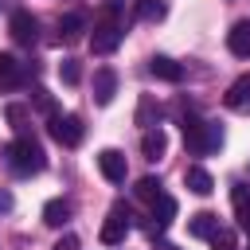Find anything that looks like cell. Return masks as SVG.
I'll use <instances>...</instances> for the list:
<instances>
[{"instance_id": "16", "label": "cell", "mask_w": 250, "mask_h": 250, "mask_svg": "<svg viewBox=\"0 0 250 250\" xmlns=\"http://www.w3.org/2000/svg\"><path fill=\"white\" fill-rule=\"evenodd\" d=\"M219 230V215H211V211H199V215H191V223H188V234L191 238H211Z\"/></svg>"}, {"instance_id": "10", "label": "cell", "mask_w": 250, "mask_h": 250, "mask_svg": "<svg viewBox=\"0 0 250 250\" xmlns=\"http://www.w3.org/2000/svg\"><path fill=\"white\" fill-rule=\"evenodd\" d=\"M23 62L16 59V55H0V90H16L20 82H23Z\"/></svg>"}, {"instance_id": "15", "label": "cell", "mask_w": 250, "mask_h": 250, "mask_svg": "<svg viewBox=\"0 0 250 250\" xmlns=\"http://www.w3.org/2000/svg\"><path fill=\"white\" fill-rule=\"evenodd\" d=\"M148 70H152L156 78H164V82H180V78H184V66H180L176 59H168V55H156V59L148 62Z\"/></svg>"}, {"instance_id": "26", "label": "cell", "mask_w": 250, "mask_h": 250, "mask_svg": "<svg viewBox=\"0 0 250 250\" xmlns=\"http://www.w3.org/2000/svg\"><path fill=\"white\" fill-rule=\"evenodd\" d=\"M31 105H35V109H43L47 117L55 113V102H51V94H47V90H31Z\"/></svg>"}, {"instance_id": "20", "label": "cell", "mask_w": 250, "mask_h": 250, "mask_svg": "<svg viewBox=\"0 0 250 250\" xmlns=\"http://www.w3.org/2000/svg\"><path fill=\"white\" fill-rule=\"evenodd\" d=\"M4 117H8V125H12L16 133H23L27 121H31V105H23V102H8V105H4Z\"/></svg>"}, {"instance_id": "29", "label": "cell", "mask_w": 250, "mask_h": 250, "mask_svg": "<svg viewBox=\"0 0 250 250\" xmlns=\"http://www.w3.org/2000/svg\"><path fill=\"white\" fill-rule=\"evenodd\" d=\"M156 250H176V246H156Z\"/></svg>"}, {"instance_id": "14", "label": "cell", "mask_w": 250, "mask_h": 250, "mask_svg": "<svg viewBox=\"0 0 250 250\" xmlns=\"http://www.w3.org/2000/svg\"><path fill=\"white\" fill-rule=\"evenodd\" d=\"M223 102H227V109H242V105L250 102V74H238V78L230 82V90L223 94Z\"/></svg>"}, {"instance_id": "2", "label": "cell", "mask_w": 250, "mask_h": 250, "mask_svg": "<svg viewBox=\"0 0 250 250\" xmlns=\"http://www.w3.org/2000/svg\"><path fill=\"white\" fill-rule=\"evenodd\" d=\"M184 141H188V148L195 156H203V152H215L223 145V129L215 121H199L195 113H188L184 117Z\"/></svg>"}, {"instance_id": "3", "label": "cell", "mask_w": 250, "mask_h": 250, "mask_svg": "<svg viewBox=\"0 0 250 250\" xmlns=\"http://www.w3.org/2000/svg\"><path fill=\"white\" fill-rule=\"evenodd\" d=\"M117 43H121L117 4H109V8L102 12V20L94 23V35H90V51H94V55H109V51H117Z\"/></svg>"}, {"instance_id": "17", "label": "cell", "mask_w": 250, "mask_h": 250, "mask_svg": "<svg viewBox=\"0 0 250 250\" xmlns=\"http://www.w3.org/2000/svg\"><path fill=\"white\" fill-rule=\"evenodd\" d=\"M172 219H176V199H172V195H164V191H160V195H156V199H152V223H156V227H160V230H164V227H168V223H172Z\"/></svg>"}, {"instance_id": "4", "label": "cell", "mask_w": 250, "mask_h": 250, "mask_svg": "<svg viewBox=\"0 0 250 250\" xmlns=\"http://www.w3.org/2000/svg\"><path fill=\"white\" fill-rule=\"evenodd\" d=\"M47 133H51L59 145L74 148V145H82V117H78V113H51V117H47Z\"/></svg>"}, {"instance_id": "21", "label": "cell", "mask_w": 250, "mask_h": 250, "mask_svg": "<svg viewBox=\"0 0 250 250\" xmlns=\"http://www.w3.org/2000/svg\"><path fill=\"white\" fill-rule=\"evenodd\" d=\"M70 219V203L66 199H47V207H43V223L47 227H62Z\"/></svg>"}, {"instance_id": "7", "label": "cell", "mask_w": 250, "mask_h": 250, "mask_svg": "<svg viewBox=\"0 0 250 250\" xmlns=\"http://www.w3.org/2000/svg\"><path fill=\"white\" fill-rule=\"evenodd\" d=\"M98 168H102V176H105L109 184H121V180H125V152L102 148V152H98Z\"/></svg>"}, {"instance_id": "22", "label": "cell", "mask_w": 250, "mask_h": 250, "mask_svg": "<svg viewBox=\"0 0 250 250\" xmlns=\"http://www.w3.org/2000/svg\"><path fill=\"white\" fill-rule=\"evenodd\" d=\"M133 191H137V199H145V203H152V199H156V195H160V191H164V184H160V180H156V176H141V180H137V188H133Z\"/></svg>"}, {"instance_id": "24", "label": "cell", "mask_w": 250, "mask_h": 250, "mask_svg": "<svg viewBox=\"0 0 250 250\" xmlns=\"http://www.w3.org/2000/svg\"><path fill=\"white\" fill-rule=\"evenodd\" d=\"M59 78H62L66 86H78V82H82V66H78V59H62V62H59Z\"/></svg>"}, {"instance_id": "27", "label": "cell", "mask_w": 250, "mask_h": 250, "mask_svg": "<svg viewBox=\"0 0 250 250\" xmlns=\"http://www.w3.org/2000/svg\"><path fill=\"white\" fill-rule=\"evenodd\" d=\"M55 250H78V238H74V234H62V238L55 242Z\"/></svg>"}, {"instance_id": "1", "label": "cell", "mask_w": 250, "mask_h": 250, "mask_svg": "<svg viewBox=\"0 0 250 250\" xmlns=\"http://www.w3.org/2000/svg\"><path fill=\"white\" fill-rule=\"evenodd\" d=\"M4 156H8V168H12L16 176H35V172H43V164H47L39 141L27 137V133H20V137L4 148Z\"/></svg>"}, {"instance_id": "12", "label": "cell", "mask_w": 250, "mask_h": 250, "mask_svg": "<svg viewBox=\"0 0 250 250\" xmlns=\"http://www.w3.org/2000/svg\"><path fill=\"white\" fill-rule=\"evenodd\" d=\"M164 148H168L164 129H160V125L145 129V137H141V152H145V160H160V156H164Z\"/></svg>"}, {"instance_id": "11", "label": "cell", "mask_w": 250, "mask_h": 250, "mask_svg": "<svg viewBox=\"0 0 250 250\" xmlns=\"http://www.w3.org/2000/svg\"><path fill=\"white\" fill-rule=\"evenodd\" d=\"M82 31H86V12H66V16L59 20V39H62V43H78Z\"/></svg>"}, {"instance_id": "9", "label": "cell", "mask_w": 250, "mask_h": 250, "mask_svg": "<svg viewBox=\"0 0 250 250\" xmlns=\"http://www.w3.org/2000/svg\"><path fill=\"white\" fill-rule=\"evenodd\" d=\"M227 47H230V55L250 59V20H238V23L227 31Z\"/></svg>"}, {"instance_id": "6", "label": "cell", "mask_w": 250, "mask_h": 250, "mask_svg": "<svg viewBox=\"0 0 250 250\" xmlns=\"http://www.w3.org/2000/svg\"><path fill=\"white\" fill-rule=\"evenodd\" d=\"M8 31H12V39H16L20 47H31V43L39 39V20H35L27 8H20V12H12V20H8Z\"/></svg>"}, {"instance_id": "19", "label": "cell", "mask_w": 250, "mask_h": 250, "mask_svg": "<svg viewBox=\"0 0 250 250\" xmlns=\"http://www.w3.org/2000/svg\"><path fill=\"white\" fill-rule=\"evenodd\" d=\"M230 199H234V215H238V227L250 234V188H242V184H238V188L230 191Z\"/></svg>"}, {"instance_id": "28", "label": "cell", "mask_w": 250, "mask_h": 250, "mask_svg": "<svg viewBox=\"0 0 250 250\" xmlns=\"http://www.w3.org/2000/svg\"><path fill=\"white\" fill-rule=\"evenodd\" d=\"M0 211H12V195L8 191H0Z\"/></svg>"}, {"instance_id": "8", "label": "cell", "mask_w": 250, "mask_h": 250, "mask_svg": "<svg viewBox=\"0 0 250 250\" xmlns=\"http://www.w3.org/2000/svg\"><path fill=\"white\" fill-rule=\"evenodd\" d=\"M113 94H117V74H113L109 66L94 70V102H98V105H109Z\"/></svg>"}, {"instance_id": "5", "label": "cell", "mask_w": 250, "mask_h": 250, "mask_svg": "<svg viewBox=\"0 0 250 250\" xmlns=\"http://www.w3.org/2000/svg\"><path fill=\"white\" fill-rule=\"evenodd\" d=\"M133 215H129V207L125 203H113V211H109V219L102 223V242L105 246H117V242H125V234H129V223Z\"/></svg>"}, {"instance_id": "13", "label": "cell", "mask_w": 250, "mask_h": 250, "mask_svg": "<svg viewBox=\"0 0 250 250\" xmlns=\"http://www.w3.org/2000/svg\"><path fill=\"white\" fill-rule=\"evenodd\" d=\"M184 184H188V191H195V195H211V191H215L211 172H207V168H199V164H191V168L184 172Z\"/></svg>"}, {"instance_id": "23", "label": "cell", "mask_w": 250, "mask_h": 250, "mask_svg": "<svg viewBox=\"0 0 250 250\" xmlns=\"http://www.w3.org/2000/svg\"><path fill=\"white\" fill-rule=\"evenodd\" d=\"M164 16H168V8H164L160 0H137V20L156 23V20H164Z\"/></svg>"}, {"instance_id": "18", "label": "cell", "mask_w": 250, "mask_h": 250, "mask_svg": "<svg viewBox=\"0 0 250 250\" xmlns=\"http://www.w3.org/2000/svg\"><path fill=\"white\" fill-rule=\"evenodd\" d=\"M156 121H160V105H156V98H152V94H141V102H137V125L152 129Z\"/></svg>"}, {"instance_id": "25", "label": "cell", "mask_w": 250, "mask_h": 250, "mask_svg": "<svg viewBox=\"0 0 250 250\" xmlns=\"http://www.w3.org/2000/svg\"><path fill=\"white\" fill-rule=\"evenodd\" d=\"M207 242H211V250H238V238H234V230H227V227H219Z\"/></svg>"}]
</instances>
